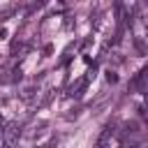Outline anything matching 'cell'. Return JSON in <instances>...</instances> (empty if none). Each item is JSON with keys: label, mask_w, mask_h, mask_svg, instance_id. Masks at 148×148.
Listing matches in <instances>:
<instances>
[{"label": "cell", "mask_w": 148, "mask_h": 148, "mask_svg": "<svg viewBox=\"0 0 148 148\" xmlns=\"http://www.w3.org/2000/svg\"><path fill=\"white\" fill-rule=\"evenodd\" d=\"M132 88H134V90H148V67H143V69L132 79Z\"/></svg>", "instance_id": "6da1fadb"}, {"label": "cell", "mask_w": 148, "mask_h": 148, "mask_svg": "<svg viewBox=\"0 0 148 148\" xmlns=\"http://www.w3.org/2000/svg\"><path fill=\"white\" fill-rule=\"evenodd\" d=\"M111 134H113V130H111V127H106V130L99 134V139H97L95 148H106V146H109V141H111Z\"/></svg>", "instance_id": "7a4b0ae2"}]
</instances>
